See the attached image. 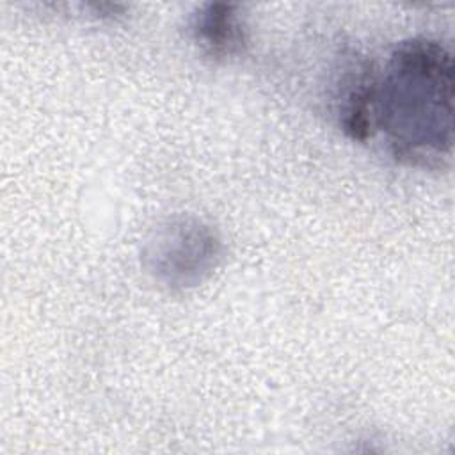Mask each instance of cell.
I'll list each match as a JSON object with an SVG mask.
<instances>
[{
	"mask_svg": "<svg viewBox=\"0 0 455 455\" xmlns=\"http://www.w3.org/2000/svg\"><path fill=\"white\" fill-rule=\"evenodd\" d=\"M402 164L443 169L453 148V57L432 37L400 41L375 91V133Z\"/></svg>",
	"mask_w": 455,
	"mask_h": 455,
	"instance_id": "6da1fadb",
	"label": "cell"
},
{
	"mask_svg": "<svg viewBox=\"0 0 455 455\" xmlns=\"http://www.w3.org/2000/svg\"><path fill=\"white\" fill-rule=\"evenodd\" d=\"M224 245L219 233L192 215H174L160 222L146 238L142 265L167 290L203 284L220 265Z\"/></svg>",
	"mask_w": 455,
	"mask_h": 455,
	"instance_id": "7a4b0ae2",
	"label": "cell"
},
{
	"mask_svg": "<svg viewBox=\"0 0 455 455\" xmlns=\"http://www.w3.org/2000/svg\"><path fill=\"white\" fill-rule=\"evenodd\" d=\"M192 41L213 60H229L245 53L249 30L233 4L210 2L197 7L188 20Z\"/></svg>",
	"mask_w": 455,
	"mask_h": 455,
	"instance_id": "3957f363",
	"label": "cell"
}]
</instances>
